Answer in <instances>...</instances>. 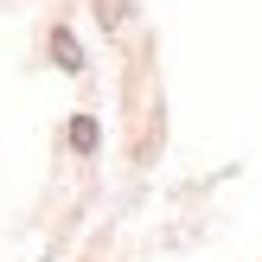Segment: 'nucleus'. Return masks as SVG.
Instances as JSON below:
<instances>
[{"label":"nucleus","instance_id":"1","mask_svg":"<svg viewBox=\"0 0 262 262\" xmlns=\"http://www.w3.org/2000/svg\"><path fill=\"white\" fill-rule=\"evenodd\" d=\"M51 64H58V71H83V45H77V32L71 26H51Z\"/></svg>","mask_w":262,"mask_h":262},{"label":"nucleus","instance_id":"2","mask_svg":"<svg viewBox=\"0 0 262 262\" xmlns=\"http://www.w3.org/2000/svg\"><path fill=\"white\" fill-rule=\"evenodd\" d=\"M90 7H96V26H102V32H122L128 13H135V0H90Z\"/></svg>","mask_w":262,"mask_h":262},{"label":"nucleus","instance_id":"3","mask_svg":"<svg viewBox=\"0 0 262 262\" xmlns=\"http://www.w3.org/2000/svg\"><path fill=\"white\" fill-rule=\"evenodd\" d=\"M71 147H96V122H90V115H77V122H71Z\"/></svg>","mask_w":262,"mask_h":262}]
</instances>
